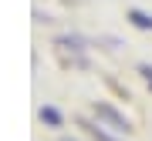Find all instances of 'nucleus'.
<instances>
[{
	"label": "nucleus",
	"instance_id": "f257e3e1",
	"mask_svg": "<svg viewBox=\"0 0 152 141\" xmlns=\"http://www.w3.org/2000/svg\"><path fill=\"white\" fill-rule=\"evenodd\" d=\"M95 111H98V114H102V118H108V121H112V124H115V128H118V131H129V121H125V118H122V114H115V111L108 108V104H95Z\"/></svg>",
	"mask_w": 152,
	"mask_h": 141
},
{
	"label": "nucleus",
	"instance_id": "f03ea898",
	"mask_svg": "<svg viewBox=\"0 0 152 141\" xmlns=\"http://www.w3.org/2000/svg\"><path fill=\"white\" fill-rule=\"evenodd\" d=\"M129 17H132V24H135V27L152 30V17H149V14H142V10H129Z\"/></svg>",
	"mask_w": 152,
	"mask_h": 141
},
{
	"label": "nucleus",
	"instance_id": "7ed1b4c3",
	"mask_svg": "<svg viewBox=\"0 0 152 141\" xmlns=\"http://www.w3.org/2000/svg\"><path fill=\"white\" fill-rule=\"evenodd\" d=\"M41 121H48L51 128H61V114L51 108V104H48V108H41Z\"/></svg>",
	"mask_w": 152,
	"mask_h": 141
},
{
	"label": "nucleus",
	"instance_id": "20e7f679",
	"mask_svg": "<svg viewBox=\"0 0 152 141\" xmlns=\"http://www.w3.org/2000/svg\"><path fill=\"white\" fill-rule=\"evenodd\" d=\"M149 81H152V77H149Z\"/></svg>",
	"mask_w": 152,
	"mask_h": 141
}]
</instances>
